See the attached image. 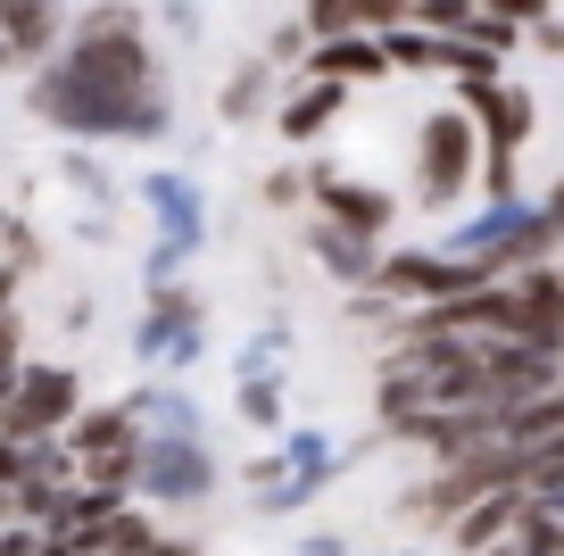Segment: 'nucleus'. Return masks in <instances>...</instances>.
I'll list each match as a JSON object with an SVG mask.
<instances>
[{
    "mask_svg": "<svg viewBox=\"0 0 564 556\" xmlns=\"http://www.w3.org/2000/svg\"><path fill=\"white\" fill-rule=\"evenodd\" d=\"M457 108L481 133V183H490V200H514V158H523L531 125H540V100L523 84H507V75H490V84H465Z\"/></svg>",
    "mask_w": 564,
    "mask_h": 556,
    "instance_id": "1",
    "label": "nucleus"
},
{
    "mask_svg": "<svg viewBox=\"0 0 564 556\" xmlns=\"http://www.w3.org/2000/svg\"><path fill=\"white\" fill-rule=\"evenodd\" d=\"M481 174V133L465 108H432L415 125V200L423 209H457Z\"/></svg>",
    "mask_w": 564,
    "mask_h": 556,
    "instance_id": "2",
    "label": "nucleus"
},
{
    "mask_svg": "<svg viewBox=\"0 0 564 556\" xmlns=\"http://www.w3.org/2000/svg\"><path fill=\"white\" fill-rule=\"evenodd\" d=\"M67 407H75V374H67V365H34V374L9 383L0 424H9V440H42L51 424H67Z\"/></svg>",
    "mask_w": 564,
    "mask_h": 556,
    "instance_id": "3",
    "label": "nucleus"
},
{
    "mask_svg": "<svg viewBox=\"0 0 564 556\" xmlns=\"http://www.w3.org/2000/svg\"><path fill=\"white\" fill-rule=\"evenodd\" d=\"M406 25V0H307V34L333 42V34H399Z\"/></svg>",
    "mask_w": 564,
    "mask_h": 556,
    "instance_id": "4",
    "label": "nucleus"
},
{
    "mask_svg": "<svg viewBox=\"0 0 564 556\" xmlns=\"http://www.w3.org/2000/svg\"><path fill=\"white\" fill-rule=\"evenodd\" d=\"M307 75H324V84H373V75H390V42L382 34H333V42H316Z\"/></svg>",
    "mask_w": 564,
    "mask_h": 556,
    "instance_id": "5",
    "label": "nucleus"
},
{
    "mask_svg": "<svg viewBox=\"0 0 564 556\" xmlns=\"http://www.w3.org/2000/svg\"><path fill=\"white\" fill-rule=\"evenodd\" d=\"M58 34V0H0V67H25Z\"/></svg>",
    "mask_w": 564,
    "mask_h": 556,
    "instance_id": "6",
    "label": "nucleus"
},
{
    "mask_svg": "<svg viewBox=\"0 0 564 556\" xmlns=\"http://www.w3.org/2000/svg\"><path fill=\"white\" fill-rule=\"evenodd\" d=\"M316 216L340 233H357V242H373V233L390 225V200L366 192V183H316Z\"/></svg>",
    "mask_w": 564,
    "mask_h": 556,
    "instance_id": "7",
    "label": "nucleus"
},
{
    "mask_svg": "<svg viewBox=\"0 0 564 556\" xmlns=\"http://www.w3.org/2000/svg\"><path fill=\"white\" fill-rule=\"evenodd\" d=\"M514 515H523V490H490V499H474V506H465V515H457V548H465V556L498 548Z\"/></svg>",
    "mask_w": 564,
    "mask_h": 556,
    "instance_id": "8",
    "label": "nucleus"
},
{
    "mask_svg": "<svg viewBox=\"0 0 564 556\" xmlns=\"http://www.w3.org/2000/svg\"><path fill=\"white\" fill-rule=\"evenodd\" d=\"M340 100H349V84H324V75H316V84H307L300 100L282 108V133H291V141H316L324 125L340 117Z\"/></svg>",
    "mask_w": 564,
    "mask_h": 556,
    "instance_id": "9",
    "label": "nucleus"
},
{
    "mask_svg": "<svg viewBox=\"0 0 564 556\" xmlns=\"http://www.w3.org/2000/svg\"><path fill=\"white\" fill-rule=\"evenodd\" d=\"M474 18H481V0H406V25H423V34H465L474 42Z\"/></svg>",
    "mask_w": 564,
    "mask_h": 556,
    "instance_id": "10",
    "label": "nucleus"
},
{
    "mask_svg": "<svg viewBox=\"0 0 564 556\" xmlns=\"http://www.w3.org/2000/svg\"><path fill=\"white\" fill-rule=\"evenodd\" d=\"M481 9H490V18H507V25H523V34L556 18V0H481Z\"/></svg>",
    "mask_w": 564,
    "mask_h": 556,
    "instance_id": "11",
    "label": "nucleus"
},
{
    "mask_svg": "<svg viewBox=\"0 0 564 556\" xmlns=\"http://www.w3.org/2000/svg\"><path fill=\"white\" fill-rule=\"evenodd\" d=\"M9 383H18V324L0 316V399H9Z\"/></svg>",
    "mask_w": 564,
    "mask_h": 556,
    "instance_id": "12",
    "label": "nucleus"
},
{
    "mask_svg": "<svg viewBox=\"0 0 564 556\" xmlns=\"http://www.w3.org/2000/svg\"><path fill=\"white\" fill-rule=\"evenodd\" d=\"M84 449H124V424L117 416H91L84 424Z\"/></svg>",
    "mask_w": 564,
    "mask_h": 556,
    "instance_id": "13",
    "label": "nucleus"
},
{
    "mask_svg": "<svg viewBox=\"0 0 564 556\" xmlns=\"http://www.w3.org/2000/svg\"><path fill=\"white\" fill-rule=\"evenodd\" d=\"M531 42H540L547 58H564V18H547V25H531Z\"/></svg>",
    "mask_w": 564,
    "mask_h": 556,
    "instance_id": "14",
    "label": "nucleus"
},
{
    "mask_svg": "<svg viewBox=\"0 0 564 556\" xmlns=\"http://www.w3.org/2000/svg\"><path fill=\"white\" fill-rule=\"evenodd\" d=\"M25 473V457H18V440H9V449H0V482H18Z\"/></svg>",
    "mask_w": 564,
    "mask_h": 556,
    "instance_id": "15",
    "label": "nucleus"
}]
</instances>
